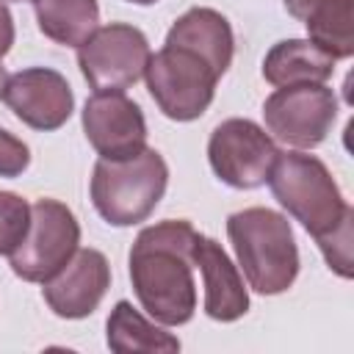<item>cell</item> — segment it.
Wrapping results in <instances>:
<instances>
[{"label": "cell", "instance_id": "23", "mask_svg": "<svg viewBox=\"0 0 354 354\" xmlns=\"http://www.w3.org/2000/svg\"><path fill=\"white\" fill-rule=\"evenodd\" d=\"M127 3H136V6H152V3H158V0H127Z\"/></svg>", "mask_w": 354, "mask_h": 354}, {"label": "cell", "instance_id": "21", "mask_svg": "<svg viewBox=\"0 0 354 354\" xmlns=\"http://www.w3.org/2000/svg\"><path fill=\"white\" fill-rule=\"evenodd\" d=\"M11 44H14V17H11V11L0 3V61H3V55L11 50Z\"/></svg>", "mask_w": 354, "mask_h": 354}, {"label": "cell", "instance_id": "16", "mask_svg": "<svg viewBox=\"0 0 354 354\" xmlns=\"http://www.w3.org/2000/svg\"><path fill=\"white\" fill-rule=\"evenodd\" d=\"M332 72H335V58L310 39L277 41L263 61V77L277 88L301 86V83H326Z\"/></svg>", "mask_w": 354, "mask_h": 354}, {"label": "cell", "instance_id": "24", "mask_svg": "<svg viewBox=\"0 0 354 354\" xmlns=\"http://www.w3.org/2000/svg\"><path fill=\"white\" fill-rule=\"evenodd\" d=\"M3 3H22V0H3Z\"/></svg>", "mask_w": 354, "mask_h": 354}, {"label": "cell", "instance_id": "7", "mask_svg": "<svg viewBox=\"0 0 354 354\" xmlns=\"http://www.w3.org/2000/svg\"><path fill=\"white\" fill-rule=\"evenodd\" d=\"M263 119L271 138L296 149H313L337 119V97L324 83L279 86L266 100Z\"/></svg>", "mask_w": 354, "mask_h": 354}, {"label": "cell", "instance_id": "4", "mask_svg": "<svg viewBox=\"0 0 354 354\" xmlns=\"http://www.w3.org/2000/svg\"><path fill=\"white\" fill-rule=\"evenodd\" d=\"M169 185V166L158 149L144 147L133 158H100L91 174L94 210L113 227L147 221Z\"/></svg>", "mask_w": 354, "mask_h": 354}, {"label": "cell", "instance_id": "6", "mask_svg": "<svg viewBox=\"0 0 354 354\" xmlns=\"http://www.w3.org/2000/svg\"><path fill=\"white\" fill-rule=\"evenodd\" d=\"M77 243L80 224L75 213L58 199H36L28 232L8 254L11 271L25 282H44L77 252Z\"/></svg>", "mask_w": 354, "mask_h": 354}, {"label": "cell", "instance_id": "19", "mask_svg": "<svg viewBox=\"0 0 354 354\" xmlns=\"http://www.w3.org/2000/svg\"><path fill=\"white\" fill-rule=\"evenodd\" d=\"M30 224V205L11 191H0V254H11Z\"/></svg>", "mask_w": 354, "mask_h": 354}, {"label": "cell", "instance_id": "2", "mask_svg": "<svg viewBox=\"0 0 354 354\" xmlns=\"http://www.w3.org/2000/svg\"><path fill=\"white\" fill-rule=\"evenodd\" d=\"M196 230L183 218L144 227L130 249V282L141 307L163 326H180L194 318V243Z\"/></svg>", "mask_w": 354, "mask_h": 354}, {"label": "cell", "instance_id": "11", "mask_svg": "<svg viewBox=\"0 0 354 354\" xmlns=\"http://www.w3.org/2000/svg\"><path fill=\"white\" fill-rule=\"evenodd\" d=\"M3 100L19 122L44 133L58 130L75 111V94L66 77L50 66H30L8 75Z\"/></svg>", "mask_w": 354, "mask_h": 354}, {"label": "cell", "instance_id": "12", "mask_svg": "<svg viewBox=\"0 0 354 354\" xmlns=\"http://www.w3.org/2000/svg\"><path fill=\"white\" fill-rule=\"evenodd\" d=\"M111 288V266L97 249H77L50 279H44L41 296L58 318L91 315L105 290Z\"/></svg>", "mask_w": 354, "mask_h": 354}, {"label": "cell", "instance_id": "15", "mask_svg": "<svg viewBox=\"0 0 354 354\" xmlns=\"http://www.w3.org/2000/svg\"><path fill=\"white\" fill-rule=\"evenodd\" d=\"M290 17L304 22L307 36L324 53L351 58L354 53V0H285Z\"/></svg>", "mask_w": 354, "mask_h": 354}, {"label": "cell", "instance_id": "9", "mask_svg": "<svg viewBox=\"0 0 354 354\" xmlns=\"http://www.w3.org/2000/svg\"><path fill=\"white\" fill-rule=\"evenodd\" d=\"M279 149L274 138L252 119L221 122L207 141V160L216 177L232 188L252 191L266 185Z\"/></svg>", "mask_w": 354, "mask_h": 354}, {"label": "cell", "instance_id": "8", "mask_svg": "<svg viewBox=\"0 0 354 354\" xmlns=\"http://www.w3.org/2000/svg\"><path fill=\"white\" fill-rule=\"evenodd\" d=\"M149 55L147 36L127 22L102 25L77 44V66L94 91L130 88L144 75Z\"/></svg>", "mask_w": 354, "mask_h": 354}, {"label": "cell", "instance_id": "1", "mask_svg": "<svg viewBox=\"0 0 354 354\" xmlns=\"http://www.w3.org/2000/svg\"><path fill=\"white\" fill-rule=\"evenodd\" d=\"M266 183L271 185L274 199L315 238L329 268L348 279L354 210L343 199L324 160L304 152H279Z\"/></svg>", "mask_w": 354, "mask_h": 354}, {"label": "cell", "instance_id": "5", "mask_svg": "<svg viewBox=\"0 0 354 354\" xmlns=\"http://www.w3.org/2000/svg\"><path fill=\"white\" fill-rule=\"evenodd\" d=\"M147 88L163 116L174 122L199 119L216 94V69L188 47L163 44L144 66Z\"/></svg>", "mask_w": 354, "mask_h": 354}, {"label": "cell", "instance_id": "22", "mask_svg": "<svg viewBox=\"0 0 354 354\" xmlns=\"http://www.w3.org/2000/svg\"><path fill=\"white\" fill-rule=\"evenodd\" d=\"M6 80H8V72H6V66H0V97L6 91Z\"/></svg>", "mask_w": 354, "mask_h": 354}, {"label": "cell", "instance_id": "3", "mask_svg": "<svg viewBox=\"0 0 354 354\" xmlns=\"http://www.w3.org/2000/svg\"><path fill=\"white\" fill-rule=\"evenodd\" d=\"M238 266L254 293H285L299 274V249L290 221L268 207H246L227 218Z\"/></svg>", "mask_w": 354, "mask_h": 354}, {"label": "cell", "instance_id": "13", "mask_svg": "<svg viewBox=\"0 0 354 354\" xmlns=\"http://www.w3.org/2000/svg\"><path fill=\"white\" fill-rule=\"evenodd\" d=\"M194 266H199L205 279V313L213 321L230 324L246 315L249 310V293L243 288V277L238 274V266L227 257L218 241L196 235L194 243Z\"/></svg>", "mask_w": 354, "mask_h": 354}, {"label": "cell", "instance_id": "18", "mask_svg": "<svg viewBox=\"0 0 354 354\" xmlns=\"http://www.w3.org/2000/svg\"><path fill=\"white\" fill-rule=\"evenodd\" d=\"M39 30L64 47L83 44L100 22L97 0H33Z\"/></svg>", "mask_w": 354, "mask_h": 354}, {"label": "cell", "instance_id": "20", "mask_svg": "<svg viewBox=\"0 0 354 354\" xmlns=\"http://www.w3.org/2000/svg\"><path fill=\"white\" fill-rule=\"evenodd\" d=\"M30 163V149L14 133L0 127V177H19Z\"/></svg>", "mask_w": 354, "mask_h": 354}, {"label": "cell", "instance_id": "14", "mask_svg": "<svg viewBox=\"0 0 354 354\" xmlns=\"http://www.w3.org/2000/svg\"><path fill=\"white\" fill-rule=\"evenodd\" d=\"M166 44H177V47H188L196 55H202L216 75L221 77L230 64H232V53H235V36L232 28L227 22L224 14H218L216 8H188L166 33Z\"/></svg>", "mask_w": 354, "mask_h": 354}, {"label": "cell", "instance_id": "10", "mask_svg": "<svg viewBox=\"0 0 354 354\" xmlns=\"http://www.w3.org/2000/svg\"><path fill=\"white\" fill-rule=\"evenodd\" d=\"M83 130L100 158L122 160L147 147L144 113L124 91H94L83 108Z\"/></svg>", "mask_w": 354, "mask_h": 354}, {"label": "cell", "instance_id": "17", "mask_svg": "<svg viewBox=\"0 0 354 354\" xmlns=\"http://www.w3.org/2000/svg\"><path fill=\"white\" fill-rule=\"evenodd\" d=\"M108 348L116 354H133V351H144V354H171L180 351V340L155 326L152 321H147L130 301H116V307L108 315Z\"/></svg>", "mask_w": 354, "mask_h": 354}]
</instances>
